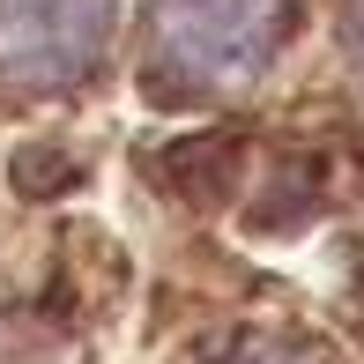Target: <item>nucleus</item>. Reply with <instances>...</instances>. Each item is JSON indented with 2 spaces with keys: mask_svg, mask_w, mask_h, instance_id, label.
<instances>
[{
  "mask_svg": "<svg viewBox=\"0 0 364 364\" xmlns=\"http://www.w3.org/2000/svg\"><path fill=\"white\" fill-rule=\"evenodd\" d=\"M297 30V0H156L149 82L156 97H216L268 75Z\"/></svg>",
  "mask_w": 364,
  "mask_h": 364,
  "instance_id": "nucleus-1",
  "label": "nucleus"
},
{
  "mask_svg": "<svg viewBox=\"0 0 364 364\" xmlns=\"http://www.w3.org/2000/svg\"><path fill=\"white\" fill-rule=\"evenodd\" d=\"M112 0H0V82L68 90L105 60Z\"/></svg>",
  "mask_w": 364,
  "mask_h": 364,
  "instance_id": "nucleus-2",
  "label": "nucleus"
},
{
  "mask_svg": "<svg viewBox=\"0 0 364 364\" xmlns=\"http://www.w3.org/2000/svg\"><path fill=\"white\" fill-rule=\"evenodd\" d=\"M171 178L193 193V201H223L230 178H238V141H230V134L178 141V149H171Z\"/></svg>",
  "mask_w": 364,
  "mask_h": 364,
  "instance_id": "nucleus-3",
  "label": "nucleus"
},
{
  "mask_svg": "<svg viewBox=\"0 0 364 364\" xmlns=\"http://www.w3.org/2000/svg\"><path fill=\"white\" fill-rule=\"evenodd\" d=\"M230 364H327V357H312V350H297V342H253V350H238Z\"/></svg>",
  "mask_w": 364,
  "mask_h": 364,
  "instance_id": "nucleus-4",
  "label": "nucleus"
},
{
  "mask_svg": "<svg viewBox=\"0 0 364 364\" xmlns=\"http://www.w3.org/2000/svg\"><path fill=\"white\" fill-rule=\"evenodd\" d=\"M350 53H357V68H364V0H350Z\"/></svg>",
  "mask_w": 364,
  "mask_h": 364,
  "instance_id": "nucleus-5",
  "label": "nucleus"
}]
</instances>
